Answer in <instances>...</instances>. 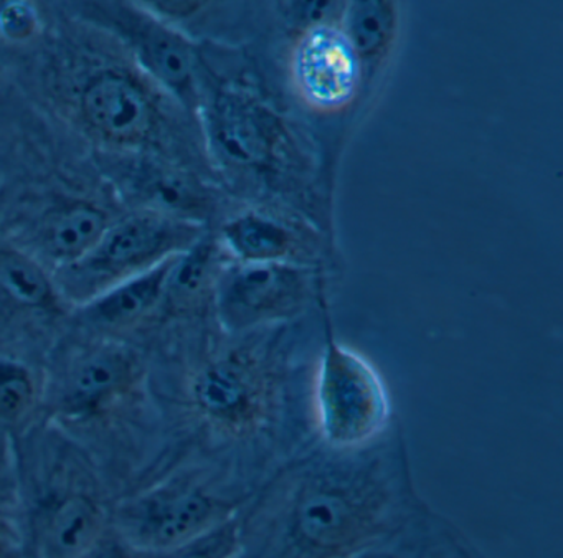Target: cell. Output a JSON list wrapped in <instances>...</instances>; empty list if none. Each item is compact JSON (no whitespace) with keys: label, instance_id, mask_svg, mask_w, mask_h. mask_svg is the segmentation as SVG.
I'll return each mask as SVG.
<instances>
[{"label":"cell","instance_id":"obj_1","mask_svg":"<svg viewBox=\"0 0 563 558\" xmlns=\"http://www.w3.org/2000/svg\"><path fill=\"white\" fill-rule=\"evenodd\" d=\"M427 504L400 419L362 448L314 439L240 508L235 558H352L397 534Z\"/></svg>","mask_w":563,"mask_h":558},{"label":"cell","instance_id":"obj_2","mask_svg":"<svg viewBox=\"0 0 563 558\" xmlns=\"http://www.w3.org/2000/svg\"><path fill=\"white\" fill-rule=\"evenodd\" d=\"M203 362L187 395L203 428L230 448V469L255 491L286 459L314 441L311 366L295 357L292 324L229 336Z\"/></svg>","mask_w":563,"mask_h":558},{"label":"cell","instance_id":"obj_3","mask_svg":"<svg viewBox=\"0 0 563 558\" xmlns=\"http://www.w3.org/2000/svg\"><path fill=\"white\" fill-rule=\"evenodd\" d=\"M324 330L309 389L316 438L335 449L372 445L398 419L390 389L364 353L335 339L328 319Z\"/></svg>","mask_w":563,"mask_h":558},{"label":"cell","instance_id":"obj_4","mask_svg":"<svg viewBox=\"0 0 563 558\" xmlns=\"http://www.w3.org/2000/svg\"><path fill=\"white\" fill-rule=\"evenodd\" d=\"M206 234L202 223L143 208L111 221L90 253L52 271V277L62 300L80 307L114 284L190 250Z\"/></svg>","mask_w":563,"mask_h":558},{"label":"cell","instance_id":"obj_5","mask_svg":"<svg viewBox=\"0 0 563 558\" xmlns=\"http://www.w3.org/2000/svg\"><path fill=\"white\" fill-rule=\"evenodd\" d=\"M252 491L229 478H180L123 502L118 535L137 550L164 554L236 517Z\"/></svg>","mask_w":563,"mask_h":558},{"label":"cell","instance_id":"obj_6","mask_svg":"<svg viewBox=\"0 0 563 558\" xmlns=\"http://www.w3.org/2000/svg\"><path fill=\"white\" fill-rule=\"evenodd\" d=\"M325 300L322 270L227 260L213 287L212 310L225 336L286 326Z\"/></svg>","mask_w":563,"mask_h":558},{"label":"cell","instance_id":"obj_7","mask_svg":"<svg viewBox=\"0 0 563 558\" xmlns=\"http://www.w3.org/2000/svg\"><path fill=\"white\" fill-rule=\"evenodd\" d=\"M81 15L124 43L141 68L189 112L202 106L194 43L141 3L84 2Z\"/></svg>","mask_w":563,"mask_h":558},{"label":"cell","instance_id":"obj_8","mask_svg":"<svg viewBox=\"0 0 563 558\" xmlns=\"http://www.w3.org/2000/svg\"><path fill=\"white\" fill-rule=\"evenodd\" d=\"M365 73L339 22L311 23L296 42L291 79L296 92L316 112L347 108L361 91Z\"/></svg>","mask_w":563,"mask_h":558},{"label":"cell","instance_id":"obj_9","mask_svg":"<svg viewBox=\"0 0 563 558\" xmlns=\"http://www.w3.org/2000/svg\"><path fill=\"white\" fill-rule=\"evenodd\" d=\"M203 131L213 157L227 167L273 168L286 138L275 114L245 92L223 89L202 102Z\"/></svg>","mask_w":563,"mask_h":558},{"label":"cell","instance_id":"obj_10","mask_svg":"<svg viewBox=\"0 0 563 558\" xmlns=\"http://www.w3.org/2000/svg\"><path fill=\"white\" fill-rule=\"evenodd\" d=\"M143 363L130 347L104 342L81 353L62 380L58 415L90 419L103 415L140 382Z\"/></svg>","mask_w":563,"mask_h":558},{"label":"cell","instance_id":"obj_11","mask_svg":"<svg viewBox=\"0 0 563 558\" xmlns=\"http://www.w3.org/2000/svg\"><path fill=\"white\" fill-rule=\"evenodd\" d=\"M81 121L101 141L136 147L153 138L157 108L131 76L104 69L91 76L78 96Z\"/></svg>","mask_w":563,"mask_h":558},{"label":"cell","instance_id":"obj_12","mask_svg":"<svg viewBox=\"0 0 563 558\" xmlns=\"http://www.w3.org/2000/svg\"><path fill=\"white\" fill-rule=\"evenodd\" d=\"M223 253L240 263H282L322 270L321 244L311 231L263 211H245L227 221L219 240Z\"/></svg>","mask_w":563,"mask_h":558},{"label":"cell","instance_id":"obj_13","mask_svg":"<svg viewBox=\"0 0 563 558\" xmlns=\"http://www.w3.org/2000/svg\"><path fill=\"white\" fill-rule=\"evenodd\" d=\"M352 558H486L446 515L424 505L397 534Z\"/></svg>","mask_w":563,"mask_h":558},{"label":"cell","instance_id":"obj_14","mask_svg":"<svg viewBox=\"0 0 563 558\" xmlns=\"http://www.w3.org/2000/svg\"><path fill=\"white\" fill-rule=\"evenodd\" d=\"M176 256L167 258L157 266L114 284L100 296L78 307L84 322L100 330H123L159 309L167 274Z\"/></svg>","mask_w":563,"mask_h":558},{"label":"cell","instance_id":"obj_15","mask_svg":"<svg viewBox=\"0 0 563 558\" xmlns=\"http://www.w3.org/2000/svg\"><path fill=\"white\" fill-rule=\"evenodd\" d=\"M110 215L95 204L78 201L58 208L38 228L37 260L54 271L81 260L93 250L110 227Z\"/></svg>","mask_w":563,"mask_h":558},{"label":"cell","instance_id":"obj_16","mask_svg":"<svg viewBox=\"0 0 563 558\" xmlns=\"http://www.w3.org/2000/svg\"><path fill=\"white\" fill-rule=\"evenodd\" d=\"M227 260L229 256L219 241L207 234L190 250L177 254L167 274L161 307L176 316L194 314L206 307L212 309L213 287Z\"/></svg>","mask_w":563,"mask_h":558},{"label":"cell","instance_id":"obj_17","mask_svg":"<svg viewBox=\"0 0 563 558\" xmlns=\"http://www.w3.org/2000/svg\"><path fill=\"white\" fill-rule=\"evenodd\" d=\"M107 534V515L90 495L70 494L48 512L42 558H80Z\"/></svg>","mask_w":563,"mask_h":558},{"label":"cell","instance_id":"obj_18","mask_svg":"<svg viewBox=\"0 0 563 558\" xmlns=\"http://www.w3.org/2000/svg\"><path fill=\"white\" fill-rule=\"evenodd\" d=\"M339 25L367 75L390 52L397 35V6L387 0H355L344 6Z\"/></svg>","mask_w":563,"mask_h":558},{"label":"cell","instance_id":"obj_19","mask_svg":"<svg viewBox=\"0 0 563 558\" xmlns=\"http://www.w3.org/2000/svg\"><path fill=\"white\" fill-rule=\"evenodd\" d=\"M0 289L34 309L57 310L64 303L47 267L14 247H0Z\"/></svg>","mask_w":563,"mask_h":558},{"label":"cell","instance_id":"obj_20","mask_svg":"<svg viewBox=\"0 0 563 558\" xmlns=\"http://www.w3.org/2000/svg\"><path fill=\"white\" fill-rule=\"evenodd\" d=\"M37 398V380L32 370L15 360H0V423H21Z\"/></svg>","mask_w":563,"mask_h":558},{"label":"cell","instance_id":"obj_21","mask_svg":"<svg viewBox=\"0 0 563 558\" xmlns=\"http://www.w3.org/2000/svg\"><path fill=\"white\" fill-rule=\"evenodd\" d=\"M236 545H239V525H236V517H233L219 527L161 555L163 558H235Z\"/></svg>","mask_w":563,"mask_h":558},{"label":"cell","instance_id":"obj_22","mask_svg":"<svg viewBox=\"0 0 563 558\" xmlns=\"http://www.w3.org/2000/svg\"><path fill=\"white\" fill-rule=\"evenodd\" d=\"M41 20L32 3H0V35L11 42H25L38 32Z\"/></svg>","mask_w":563,"mask_h":558},{"label":"cell","instance_id":"obj_23","mask_svg":"<svg viewBox=\"0 0 563 558\" xmlns=\"http://www.w3.org/2000/svg\"><path fill=\"white\" fill-rule=\"evenodd\" d=\"M0 558H25L24 535L4 512H0Z\"/></svg>","mask_w":563,"mask_h":558},{"label":"cell","instance_id":"obj_24","mask_svg":"<svg viewBox=\"0 0 563 558\" xmlns=\"http://www.w3.org/2000/svg\"><path fill=\"white\" fill-rule=\"evenodd\" d=\"M80 558H134L133 548L118 534H104Z\"/></svg>","mask_w":563,"mask_h":558}]
</instances>
